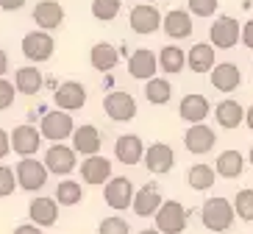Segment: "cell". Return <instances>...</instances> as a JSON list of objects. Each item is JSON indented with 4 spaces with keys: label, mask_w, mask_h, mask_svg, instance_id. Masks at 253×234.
I'll list each match as a JSON object with an SVG mask.
<instances>
[{
    "label": "cell",
    "mask_w": 253,
    "mask_h": 234,
    "mask_svg": "<svg viewBox=\"0 0 253 234\" xmlns=\"http://www.w3.org/2000/svg\"><path fill=\"white\" fill-rule=\"evenodd\" d=\"M186 64H189V70L192 73H211V67H214V47L206 45V42H198V45H192V50L186 53Z\"/></svg>",
    "instance_id": "29"
},
{
    "label": "cell",
    "mask_w": 253,
    "mask_h": 234,
    "mask_svg": "<svg viewBox=\"0 0 253 234\" xmlns=\"http://www.w3.org/2000/svg\"><path fill=\"white\" fill-rule=\"evenodd\" d=\"M142 162H145V167H148L150 173L164 176V173H170L172 167H175V153H172L170 145L153 142V145H148V151L142 153Z\"/></svg>",
    "instance_id": "15"
},
{
    "label": "cell",
    "mask_w": 253,
    "mask_h": 234,
    "mask_svg": "<svg viewBox=\"0 0 253 234\" xmlns=\"http://www.w3.org/2000/svg\"><path fill=\"white\" fill-rule=\"evenodd\" d=\"M47 176H50V173L45 170V165H42L39 159H34V156L20 159L17 167H14L17 187L25 189V192H37V189H42L47 184Z\"/></svg>",
    "instance_id": "2"
},
{
    "label": "cell",
    "mask_w": 253,
    "mask_h": 234,
    "mask_svg": "<svg viewBox=\"0 0 253 234\" xmlns=\"http://www.w3.org/2000/svg\"><path fill=\"white\" fill-rule=\"evenodd\" d=\"M156 61H159V70L170 73V76H178L181 70L186 67V53L178 45H164L162 53L156 56Z\"/></svg>",
    "instance_id": "30"
},
{
    "label": "cell",
    "mask_w": 253,
    "mask_h": 234,
    "mask_svg": "<svg viewBox=\"0 0 253 234\" xmlns=\"http://www.w3.org/2000/svg\"><path fill=\"white\" fill-rule=\"evenodd\" d=\"M162 31L170 39H186L192 34V14L184 8H170L167 14H162Z\"/></svg>",
    "instance_id": "21"
},
{
    "label": "cell",
    "mask_w": 253,
    "mask_h": 234,
    "mask_svg": "<svg viewBox=\"0 0 253 234\" xmlns=\"http://www.w3.org/2000/svg\"><path fill=\"white\" fill-rule=\"evenodd\" d=\"M242 81V73L234 61H223V64H214L211 67V87L217 92H234Z\"/></svg>",
    "instance_id": "24"
},
{
    "label": "cell",
    "mask_w": 253,
    "mask_h": 234,
    "mask_svg": "<svg viewBox=\"0 0 253 234\" xmlns=\"http://www.w3.org/2000/svg\"><path fill=\"white\" fill-rule=\"evenodd\" d=\"M34 17V23H37L39 31H56L61 23H64V6H61L59 0H39L37 8L31 11Z\"/></svg>",
    "instance_id": "16"
},
{
    "label": "cell",
    "mask_w": 253,
    "mask_h": 234,
    "mask_svg": "<svg viewBox=\"0 0 253 234\" xmlns=\"http://www.w3.org/2000/svg\"><path fill=\"white\" fill-rule=\"evenodd\" d=\"M53 201L59 206H75L84 201V189L81 184L75 182V179H64V182H59V187H56V192H53Z\"/></svg>",
    "instance_id": "32"
},
{
    "label": "cell",
    "mask_w": 253,
    "mask_h": 234,
    "mask_svg": "<svg viewBox=\"0 0 253 234\" xmlns=\"http://www.w3.org/2000/svg\"><path fill=\"white\" fill-rule=\"evenodd\" d=\"M28 218H31V223L39 226V229L53 226V223L59 220V204L47 195H39L28 204Z\"/></svg>",
    "instance_id": "22"
},
{
    "label": "cell",
    "mask_w": 253,
    "mask_h": 234,
    "mask_svg": "<svg viewBox=\"0 0 253 234\" xmlns=\"http://www.w3.org/2000/svg\"><path fill=\"white\" fill-rule=\"evenodd\" d=\"M128 25L139 37L156 34L162 28V11L156 8V3H139V6H134L128 11Z\"/></svg>",
    "instance_id": "7"
},
{
    "label": "cell",
    "mask_w": 253,
    "mask_h": 234,
    "mask_svg": "<svg viewBox=\"0 0 253 234\" xmlns=\"http://www.w3.org/2000/svg\"><path fill=\"white\" fill-rule=\"evenodd\" d=\"M70 140H73L70 148H73L75 153H81V156H95V153H100V148H103V137H100V131H97L92 123L75 126Z\"/></svg>",
    "instance_id": "11"
},
{
    "label": "cell",
    "mask_w": 253,
    "mask_h": 234,
    "mask_svg": "<svg viewBox=\"0 0 253 234\" xmlns=\"http://www.w3.org/2000/svg\"><path fill=\"white\" fill-rule=\"evenodd\" d=\"M97 234H131V229H128V223H126L123 218L112 215V218H103V220H100Z\"/></svg>",
    "instance_id": "36"
},
{
    "label": "cell",
    "mask_w": 253,
    "mask_h": 234,
    "mask_svg": "<svg viewBox=\"0 0 253 234\" xmlns=\"http://www.w3.org/2000/svg\"><path fill=\"white\" fill-rule=\"evenodd\" d=\"M184 145H186V151L189 153L203 156V153H209L217 145V134H214V129H209V126L198 123V126H189V129H186Z\"/></svg>",
    "instance_id": "18"
},
{
    "label": "cell",
    "mask_w": 253,
    "mask_h": 234,
    "mask_svg": "<svg viewBox=\"0 0 253 234\" xmlns=\"http://www.w3.org/2000/svg\"><path fill=\"white\" fill-rule=\"evenodd\" d=\"M178 114H181V120H186L189 126H198V123H203L209 114H211V106H209V100L203 98V95L189 92V95H184V98H181Z\"/></svg>",
    "instance_id": "19"
},
{
    "label": "cell",
    "mask_w": 253,
    "mask_h": 234,
    "mask_svg": "<svg viewBox=\"0 0 253 234\" xmlns=\"http://www.w3.org/2000/svg\"><path fill=\"white\" fill-rule=\"evenodd\" d=\"M139 234H162V232H156V229H142Z\"/></svg>",
    "instance_id": "46"
},
{
    "label": "cell",
    "mask_w": 253,
    "mask_h": 234,
    "mask_svg": "<svg viewBox=\"0 0 253 234\" xmlns=\"http://www.w3.org/2000/svg\"><path fill=\"white\" fill-rule=\"evenodd\" d=\"M42 84H45V76H42L39 67H17L14 90L20 92V95H39Z\"/></svg>",
    "instance_id": "26"
},
{
    "label": "cell",
    "mask_w": 253,
    "mask_h": 234,
    "mask_svg": "<svg viewBox=\"0 0 253 234\" xmlns=\"http://www.w3.org/2000/svg\"><path fill=\"white\" fill-rule=\"evenodd\" d=\"M162 192H159L156 184H145L142 189H134V201H131V209H134V215H139V218H153L156 215V209L162 206Z\"/></svg>",
    "instance_id": "20"
},
{
    "label": "cell",
    "mask_w": 253,
    "mask_h": 234,
    "mask_svg": "<svg viewBox=\"0 0 253 234\" xmlns=\"http://www.w3.org/2000/svg\"><path fill=\"white\" fill-rule=\"evenodd\" d=\"M145 98H148V103H153V106L170 103L172 84L167 81V78H150V81H145Z\"/></svg>",
    "instance_id": "33"
},
{
    "label": "cell",
    "mask_w": 253,
    "mask_h": 234,
    "mask_svg": "<svg viewBox=\"0 0 253 234\" xmlns=\"http://www.w3.org/2000/svg\"><path fill=\"white\" fill-rule=\"evenodd\" d=\"M239 39L245 42V47H251V50H253V20H251V23H245V28L239 31Z\"/></svg>",
    "instance_id": "40"
},
{
    "label": "cell",
    "mask_w": 253,
    "mask_h": 234,
    "mask_svg": "<svg viewBox=\"0 0 253 234\" xmlns=\"http://www.w3.org/2000/svg\"><path fill=\"white\" fill-rule=\"evenodd\" d=\"M45 170L53 176H70L78 167V153L64 142H53L50 148L45 151Z\"/></svg>",
    "instance_id": "5"
},
{
    "label": "cell",
    "mask_w": 253,
    "mask_h": 234,
    "mask_svg": "<svg viewBox=\"0 0 253 234\" xmlns=\"http://www.w3.org/2000/svg\"><path fill=\"white\" fill-rule=\"evenodd\" d=\"M245 123H248V129L253 131V106H251V109H245Z\"/></svg>",
    "instance_id": "45"
},
{
    "label": "cell",
    "mask_w": 253,
    "mask_h": 234,
    "mask_svg": "<svg viewBox=\"0 0 253 234\" xmlns=\"http://www.w3.org/2000/svg\"><path fill=\"white\" fill-rule=\"evenodd\" d=\"M142 153H145V142H142L136 134L117 137V142H114V156H117V162L134 167V165L142 162Z\"/></svg>",
    "instance_id": "23"
},
{
    "label": "cell",
    "mask_w": 253,
    "mask_h": 234,
    "mask_svg": "<svg viewBox=\"0 0 253 234\" xmlns=\"http://www.w3.org/2000/svg\"><path fill=\"white\" fill-rule=\"evenodd\" d=\"M245 170V156L239 151H223L214 162V173L220 179H239Z\"/></svg>",
    "instance_id": "28"
},
{
    "label": "cell",
    "mask_w": 253,
    "mask_h": 234,
    "mask_svg": "<svg viewBox=\"0 0 253 234\" xmlns=\"http://www.w3.org/2000/svg\"><path fill=\"white\" fill-rule=\"evenodd\" d=\"M223 234H231V232H223Z\"/></svg>",
    "instance_id": "49"
},
{
    "label": "cell",
    "mask_w": 253,
    "mask_h": 234,
    "mask_svg": "<svg viewBox=\"0 0 253 234\" xmlns=\"http://www.w3.org/2000/svg\"><path fill=\"white\" fill-rule=\"evenodd\" d=\"M89 61L97 73H112L120 61V50L114 45H109V42H97L89 50Z\"/></svg>",
    "instance_id": "25"
},
{
    "label": "cell",
    "mask_w": 253,
    "mask_h": 234,
    "mask_svg": "<svg viewBox=\"0 0 253 234\" xmlns=\"http://www.w3.org/2000/svg\"><path fill=\"white\" fill-rule=\"evenodd\" d=\"M17 189V179H14V167L0 165V198H8Z\"/></svg>",
    "instance_id": "37"
},
{
    "label": "cell",
    "mask_w": 253,
    "mask_h": 234,
    "mask_svg": "<svg viewBox=\"0 0 253 234\" xmlns=\"http://www.w3.org/2000/svg\"><path fill=\"white\" fill-rule=\"evenodd\" d=\"M231 206H234L237 218H242L245 223H253V189H239Z\"/></svg>",
    "instance_id": "35"
},
{
    "label": "cell",
    "mask_w": 253,
    "mask_h": 234,
    "mask_svg": "<svg viewBox=\"0 0 253 234\" xmlns=\"http://www.w3.org/2000/svg\"><path fill=\"white\" fill-rule=\"evenodd\" d=\"M142 3H156V0H142Z\"/></svg>",
    "instance_id": "48"
},
{
    "label": "cell",
    "mask_w": 253,
    "mask_h": 234,
    "mask_svg": "<svg viewBox=\"0 0 253 234\" xmlns=\"http://www.w3.org/2000/svg\"><path fill=\"white\" fill-rule=\"evenodd\" d=\"M8 142H11V151L20 153V156H34L39 151V145H42V134H39L37 126H17L14 131H8Z\"/></svg>",
    "instance_id": "12"
},
{
    "label": "cell",
    "mask_w": 253,
    "mask_h": 234,
    "mask_svg": "<svg viewBox=\"0 0 253 234\" xmlns=\"http://www.w3.org/2000/svg\"><path fill=\"white\" fill-rule=\"evenodd\" d=\"M214 167L211 165H192L189 170H186V184L192 189H198V192H206V189L214 187Z\"/></svg>",
    "instance_id": "31"
},
{
    "label": "cell",
    "mask_w": 253,
    "mask_h": 234,
    "mask_svg": "<svg viewBox=\"0 0 253 234\" xmlns=\"http://www.w3.org/2000/svg\"><path fill=\"white\" fill-rule=\"evenodd\" d=\"M103 198L114 212L131 209V201H134V184H131V179H126V176H112L106 182Z\"/></svg>",
    "instance_id": "9"
},
{
    "label": "cell",
    "mask_w": 253,
    "mask_h": 234,
    "mask_svg": "<svg viewBox=\"0 0 253 234\" xmlns=\"http://www.w3.org/2000/svg\"><path fill=\"white\" fill-rule=\"evenodd\" d=\"M234 218L237 215H234V206H231L228 198H209L206 204L201 206V220L209 232H217V234L228 232Z\"/></svg>",
    "instance_id": "1"
},
{
    "label": "cell",
    "mask_w": 253,
    "mask_h": 234,
    "mask_svg": "<svg viewBox=\"0 0 253 234\" xmlns=\"http://www.w3.org/2000/svg\"><path fill=\"white\" fill-rule=\"evenodd\" d=\"M239 23L234 17H217L211 28H209V39H211V45L220 47V50H231V47L239 42Z\"/></svg>",
    "instance_id": "13"
},
{
    "label": "cell",
    "mask_w": 253,
    "mask_h": 234,
    "mask_svg": "<svg viewBox=\"0 0 253 234\" xmlns=\"http://www.w3.org/2000/svg\"><path fill=\"white\" fill-rule=\"evenodd\" d=\"M73 129H75V123H73V117H70V112L56 109V112H47L45 117H42L39 134L45 137V140H50V142H64V140H70Z\"/></svg>",
    "instance_id": "8"
},
{
    "label": "cell",
    "mask_w": 253,
    "mask_h": 234,
    "mask_svg": "<svg viewBox=\"0 0 253 234\" xmlns=\"http://www.w3.org/2000/svg\"><path fill=\"white\" fill-rule=\"evenodd\" d=\"M186 218H189V212L184 209V204L162 201V206L153 215V223H156V232L162 234H181L186 229Z\"/></svg>",
    "instance_id": "3"
},
{
    "label": "cell",
    "mask_w": 253,
    "mask_h": 234,
    "mask_svg": "<svg viewBox=\"0 0 253 234\" xmlns=\"http://www.w3.org/2000/svg\"><path fill=\"white\" fill-rule=\"evenodd\" d=\"M17 98V90H14V84L6 81V78H0V112H6L8 106L14 103Z\"/></svg>",
    "instance_id": "39"
},
{
    "label": "cell",
    "mask_w": 253,
    "mask_h": 234,
    "mask_svg": "<svg viewBox=\"0 0 253 234\" xmlns=\"http://www.w3.org/2000/svg\"><path fill=\"white\" fill-rule=\"evenodd\" d=\"M123 11V0H92V17L100 23H112Z\"/></svg>",
    "instance_id": "34"
},
{
    "label": "cell",
    "mask_w": 253,
    "mask_h": 234,
    "mask_svg": "<svg viewBox=\"0 0 253 234\" xmlns=\"http://www.w3.org/2000/svg\"><path fill=\"white\" fill-rule=\"evenodd\" d=\"M214 117L220 123V129H239L245 123V109L237 100H220L214 106Z\"/></svg>",
    "instance_id": "27"
},
{
    "label": "cell",
    "mask_w": 253,
    "mask_h": 234,
    "mask_svg": "<svg viewBox=\"0 0 253 234\" xmlns=\"http://www.w3.org/2000/svg\"><path fill=\"white\" fill-rule=\"evenodd\" d=\"M103 112H106V117L114 120V123H128V120L136 117V100H134L131 92L114 90L103 98Z\"/></svg>",
    "instance_id": "6"
},
{
    "label": "cell",
    "mask_w": 253,
    "mask_h": 234,
    "mask_svg": "<svg viewBox=\"0 0 253 234\" xmlns=\"http://www.w3.org/2000/svg\"><path fill=\"white\" fill-rule=\"evenodd\" d=\"M81 179L84 184H89V187H103L109 179H112V162L100 153L95 156H86L81 162Z\"/></svg>",
    "instance_id": "17"
},
{
    "label": "cell",
    "mask_w": 253,
    "mask_h": 234,
    "mask_svg": "<svg viewBox=\"0 0 253 234\" xmlns=\"http://www.w3.org/2000/svg\"><path fill=\"white\" fill-rule=\"evenodd\" d=\"M53 50H56V42L47 31H28L23 37V56L34 64H45L53 59Z\"/></svg>",
    "instance_id": "4"
},
{
    "label": "cell",
    "mask_w": 253,
    "mask_h": 234,
    "mask_svg": "<svg viewBox=\"0 0 253 234\" xmlns=\"http://www.w3.org/2000/svg\"><path fill=\"white\" fill-rule=\"evenodd\" d=\"M53 103L61 112H78L86 103V87L81 81H64L53 92Z\"/></svg>",
    "instance_id": "10"
},
{
    "label": "cell",
    "mask_w": 253,
    "mask_h": 234,
    "mask_svg": "<svg viewBox=\"0 0 253 234\" xmlns=\"http://www.w3.org/2000/svg\"><path fill=\"white\" fill-rule=\"evenodd\" d=\"M14 234H42V229L34 226V223H20V226L14 229Z\"/></svg>",
    "instance_id": "43"
},
{
    "label": "cell",
    "mask_w": 253,
    "mask_h": 234,
    "mask_svg": "<svg viewBox=\"0 0 253 234\" xmlns=\"http://www.w3.org/2000/svg\"><path fill=\"white\" fill-rule=\"evenodd\" d=\"M159 73V61H156V53L148 50V47H139L128 56V76L136 78V81H150L156 78Z\"/></svg>",
    "instance_id": "14"
},
{
    "label": "cell",
    "mask_w": 253,
    "mask_h": 234,
    "mask_svg": "<svg viewBox=\"0 0 253 234\" xmlns=\"http://www.w3.org/2000/svg\"><path fill=\"white\" fill-rule=\"evenodd\" d=\"M220 6V0H189V14L195 17H211Z\"/></svg>",
    "instance_id": "38"
},
{
    "label": "cell",
    "mask_w": 253,
    "mask_h": 234,
    "mask_svg": "<svg viewBox=\"0 0 253 234\" xmlns=\"http://www.w3.org/2000/svg\"><path fill=\"white\" fill-rule=\"evenodd\" d=\"M248 159H251V165H253V148H251V156H248Z\"/></svg>",
    "instance_id": "47"
},
{
    "label": "cell",
    "mask_w": 253,
    "mask_h": 234,
    "mask_svg": "<svg viewBox=\"0 0 253 234\" xmlns=\"http://www.w3.org/2000/svg\"><path fill=\"white\" fill-rule=\"evenodd\" d=\"M8 151H11V142H8V131L0 129V159H6Z\"/></svg>",
    "instance_id": "41"
},
{
    "label": "cell",
    "mask_w": 253,
    "mask_h": 234,
    "mask_svg": "<svg viewBox=\"0 0 253 234\" xmlns=\"http://www.w3.org/2000/svg\"><path fill=\"white\" fill-rule=\"evenodd\" d=\"M25 0H0V8L3 11H17V8H23Z\"/></svg>",
    "instance_id": "42"
},
{
    "label": "cell",
    "mask_w": 253,
    "mask_h": 234,
    "mask_svg": "<svg viewBox=\"0 0 253 234\" xmlns=\"http://www.w3.org/2000/svg\"><path fill=\"white\" fill-rule=\"evenodd\" d=\"M6 70H8V53L0 47V78L6 76Z\"/></svg>",
    "instance_id": "44"
}]
</instances>
